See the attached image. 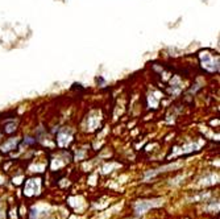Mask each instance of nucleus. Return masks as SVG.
I'll list each match as a JSON object with an SVG mask.
<instances>
[{
  "mask_svg": "<svg viewBox=\"0 0 220 219\" xmlns=\"http://www.w3.org/2000/svg\"><path fill=\"white\" fill-rule=\"evenodd\" d=\"M152 206H153V203L152 202H146V201H144V202H138L137 205H136V207H134V210H136V214L137 215H140V214H144L148 209H150Z\"/></svg>",
  "mask_w": 220,
  "mask_h": 219,
  "instance_id": "f257e3e1",
  "label": "nucleus"
}]
</instances>
